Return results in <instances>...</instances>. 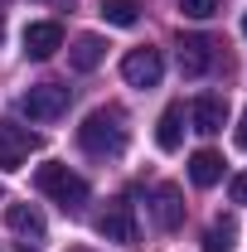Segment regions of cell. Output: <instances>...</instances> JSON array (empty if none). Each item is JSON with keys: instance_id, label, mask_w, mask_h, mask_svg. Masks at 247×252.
Instances as JSON below:
<instances>
[{"instance_id": "6da1fadb", "label": "cell", "mask_w": 247, "mask_h": 252, "mask_svg": "<svg viewBox=\"0 0 247 252\" xmlns=\"http://www.w3.org/2000/svg\"><path fill=\"white\" fill-rule=\"evenodd\" d=\"M78 146H83L88 156H97V160L122 156L126 151V117L117 107H97L93 117L78 126Z\"/></svg>"}, {"instance_id": "7a4b0ae2", "label": "cell", "mask_w": 247, "mask_h": 252, "mask_svg": "<svg viewBox=\"0 0 247 252\" xmlns=\"http://www.w3.org/2000/svg\"><path fill=\"white\" fill-rule=\"evenodd\" d=\"M34 189H39V194H49V199H59L63 209L88 204V180H83V175H73V170L59 165V160H49V165H39V170H34Z\"/></svg>"}, {"instance_id": "3957f363", "label": "cell", "mask_w": 247, "mask_h": 252, "mask_svg": "<svg viewBox=\"0 0 247 252\" xmlns=\"http://www.w3.org/2000/svg\"><path fill=\"white\" fill-rule=\"evenodd\" d=\"M39 151V136L20 122H0V170H20Z\"/></svg>"}, {"instance_id": "277c9868", "label": "cell", "mask_w": 247, "mask_h": 252, "mask_svg": "<svg viewBox=\"0 0 247 252\" xmlns=\"http://www.w3.org/2000/svg\"><path fill=\"white\" fill-rule=\"evenodd\" d=\"M20 107L30 112L34 122H54V117L68 112V88H59V83H39V88H30V93L20 97Z\"/></svg>"}, {"instance_id": "5b68a950", "label": "cell", "mask_w": 247, "mask_h": 252, "mask_svg": "<svg viewBox=\"0 0 247 252\" xmlns=\"http://www.w3.org/2000/svg\"><path fill=\"white\" fill-rule=\"evenodd\" d=\"M160 73H165V63H160L155 49H131V54L122 59V78L131 83V88H155Z\"/></svg>"}, {"instance_id": "8992f818", "label": "cell", "mask_w": 247, "mask_h": 252, "mask_svg": "<svg viewBox=\"0 0 247 252\" xmlns=\"http://www.w3.org/2000/svg\"><path fill=\"white\" fill-rule=\"evenodd\" d=\"M97 233H102L107 243H136V214H131V204H126V199L107 204V214L97 219Z\"/></svg>"}, {"instance_id": "52a82bcc", "label": "cell", "mask_w": 247, "mask_h": 252, "mask_svg": "<svg viewBox=\"0 0 247 252\" xmlns=\"http://www.w3.org/2000/svg\"><path fill=\"white\" fill-rule=\"evenodd\" d=\"M20 39H25V54H30V59H54V54L63 49V30L54 25V20H34V25H25Z\"/></svg>"}, {"instance_id": "ba28073f", "label": "cell", "mask_w": 247, "mask_h": 252, "mask_svg": "<svg viewBox=\"0 0 247 252\" xmlns=\"http://www.w3.org/2000/svg\"><path fill=\"white\" fill-rule=\"evenodd\" d=\"M209 68H214V44H209L204 34L180 39V73H185V78H204Z\"/></svg>"}, {"instance_id": "9c48e42d", "label": "cell", "mask_w": 247, "mask_h": 252, "mask_svg": "<svg viewBox=\"0 0 247 252\" xmlns=\"http://www.w3.org/2000/svg\"><path fill=\"white\" fill-rule=\"evenodd\" d=\"M189 117H194V131H204V136H214V131H223V122H228V102L218 93H204L189 102Z\"/></svg>"}, {"instance_id": "30bf717a", "label": "cell", "mask_w": 247, "mask_h": 252, "mask_svg": "<svg viewBox=\"0 0 247 252\" xmlns=\"http://www.w3.org/2000/svg\"><path fill=\"white\" fill-rule=\"evenodd\" d=\"M155 223H160L165 233H175V228L185 223V199H180V189H175V185H160V189H155Z\"/></svg>"}, {"instance_id": "8fae6325", "label": "cell", "mask_w": 247, "mask_h": 252, "mask_svg": "<svg viewBox=\"0 0 247 252\" xmlns=\"http://www.w3.org/2000/svg\"><path fill=\"white\" fill-rule=\"evenodd\" d=\"M189 180L199 189L218 185V180H223V156H218V151H194V156H189Z\"/></svg>"}, {"instance_id": "7c38bea8", "label": "cell", "mask_w": 247, "mask_h": 252, "mask_svg": "<svg viewBox=\"0 0 247 252\" xmlns=\"http://www.w3.org/2000/svg\"><path fill=\"white\" fill-rule=\"evenodd\" d=\"M102 54H107V44H102L97 34H78V39H73V54H68V63H73L78 73H93L97 63H102Z\"/></svg>"}, {"instance_id": "4fadbf2b", "label": "cell", "mask_w": 247, "mask_h": 252, "mask_svg": "<svg viewBox=\"0 0 247 252\" xmlns=\"http://www.w3.org/2000/svg\"><path fill=\"white\" fill-rule=\"evenodd\" d=\"M5 223H10V233H20V238H44V219H39L34 204H10V209H5Z\"/></svg>"}, {"instance_id": "5bb4252c", "label": "cell", "mask_w": 247, "mask_h": 252, "mask_svg": "<svg viewBox=\"0 0 247 252\" xmlns=\"http://www.w3.org/2000/svg\"><path fill=\"white\" fill-rule=\"evenodd\" d=\"M180 122H185V107H180V102L160 112V131H155V141H160V151H180V131H185Z\"/></svg>"}, {"instance_id": "9a60e30c", "label": "cell", "mask_w": 247, "mask_h": 252, "mask_svg": "<svg viewBox=\"0 0 247 252\" xmlns=\"http://www.w3.org/2000/svg\"><path fill=\"white\" fill-rule=\"evenodd\" d=\"M238 248V223L233 219H214L204 233V252H233Z\"/></svg>"}, {"instance_id": "2e32d148", "label": "cell", "mask_w": 247, "mask_h": 252, "mask_svg": "<svg viewBox=\"0 0 247 252\" xmlns=\"http://www.w3.org/2000/svg\"><path fill=\"white\" fill-rule=\"evenodd\" d=\"M102 20L117 25V30H131V25L141 20V5H136V0H102Z\"/></svg>"}, {"instance_id": "e0dca14e", "label": "cell", "mask_w": 247, "mask_h": 252, "mask_svg": "<svg viewBox=\"0 0 247 252\" xmlns=\"http://www.w3.org/2000/svg\"><path fill=\"white\" fill-rule=\"evenodd\" d=\"M180 10H185L189 20H209V15L218 10V0H180Z\"/></svg>"}, {"instance_id": "ac0fdd59", "label": "cell", "mask_w": 247, "mask_h": 252, "mask_svg": "<svg viewBox=\"0 0 247 252\" xmlns=\"http://www.w3.org/2000/svg\"><path fill=\"white\" fill-rule=\"evenodd\" d=\"M233 204H247V170L233 180Z\"/></svg>"}, {"instance_id": "d6986e66", "label": "cell", "mask_w": 247, "mask_h": 252, "mask_svg": "<svg viewBox=\"0 0 247 252\" xmlns=\"http://www.w3.org/2000/svg\"><path fill=\"white\" fill-rule=\"evenodd\" d=\"M233 136H238V146L247 151V112H243V122H238V131H233Z\"/></svg>"}, {"instance_id": "ffe728a7", "label": "cell", "mask_w": 247, "mask_h": 252, "mask_svg": "<svg viewBox=\"0 0 247 252\" xmlns=\"http://www.w3.org/2000/svg\"><path fill=\"white\" fill-rule=\"evenodd\" d=\"M68 252H93V248H68Z\"/></svg>"}, {"instance_id": "44dd1931", "label": "cell", "mask_w": 247, "mask_h": 252, "mask_svg": "<svg viewBox=\"0 0 247 252\" xmlns=\"http://www.w3.org/2000/svg\"><path fill=\"white\" fill-rule=\"evenodd\" d=\"M243 34H247V15H243Z\"/></svg>"}, {"instance_id": "7402d4cb", "label": "cell", "mask_w": 247, "mask_h": 252, "mask_svg": "<svg viewBox=\"0 0 247 252\" xmlns=\"http://www.w3.org/2000/svg\"><path fill=\"white\" fill-rule=\"evenodd\" d=\"M20 252H34V248H20Z\"/></svg>"}, {"instance_id": "603a6c76", "label": "cell", "mask_w": 247, "mask_h": 252, "mask_svg": "<svg viewBox=\"0 0 247 252\" xmlns=\"http://www.w3.org/2000/svg\"><path fill=\"white\" fill-rule=\"evenodd\" d=\"M0 199H5V194H0Z\"/></svg>"}, {"instance_id": "cb8c5ba5", "label": "cell", "mask_w": 247, "mask_h": 252, "mask_svg": "<svg viewBox=\"0 0 247 252\" xmlns=\"http://www.w3.org/2000/svg\"><path fill=\"white\" fill-rule=\"evenodd\" d=\"M0 34H5V30H0Z\"/></svg>"}]
</instances>
